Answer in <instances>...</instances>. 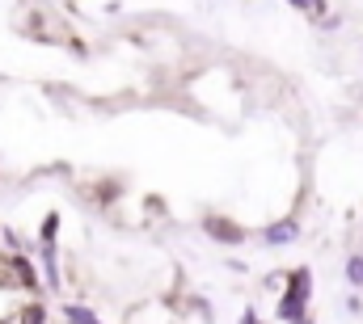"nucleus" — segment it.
Masks as SVG:
<instances>
[{
    "instance_id": "1",
    "label": "nucleus",
    "mask_w": 363,
    "mask_h": 324,
    "mask_svg": "<svg viewBox=\"0 0 363 324\" xmlns=\"http://www.w3.org/2000/svg\"><path fill=\"white\" fill-rule=\"evenodd\" d=\"M308 299H313V270L308 265H296L283 274V295L274 303V316L283 324H296L308 316Z\"/></svg>"
},
{
    "instance_id": "2",
    "label": "nucleus",
    "mask_w": 363,
    "mask_h": 324,
    "mask_svg": "<svg viewBox=\"0 0 363 324\" xmlns=\"http://www.w3.org/2000/svg\"><path fill=\"white\" fill-rule=\"evenodd\" d=\"M203 232H207L216 244H228V248H233V244H245V241H250V228H241L237 219H228V215H216V211H207V215H203Z\"/></svg>"
},
{
    "instance_id": "3",
    "label": "nucleus",
    "mask_w": 363,
    "mask_h": 324,
    "mask_svg": "<svg viewBox=\"0 0 363 324\" xmlns=\"http://www.w3.org/2000/svg\"><path fill=\"white\" fill-rule=\"evenodd\" d=\"M296 241H300V215L296 211L262 228V244H271V248H283V244H296Z\"/></svg>"
},
{
    "instance_id": "4",
    "label": "nucleus",
    "mask_w": 363,
    "mask_h": 324,
    "mask_svg": "<svg viewBox=\"0 0 363 324\" xmlns=\"http://www.w3.org/2000/svg\"><path fill=\"white\" fill-rule=\"evenodd\" d=\"M43 248V274H47V287L60 291V257H55V244H38Z\"/></svg>"
},
{
    "instance_id": "5",
    "label": "nucleus",
    "mask_w": 363,
    "mask_h": 324,
    "mask_svg": "<svg viewBox=\"0 0 363 324\" xmlns=\"http://www.w3.org/2000/svg\"><path fill=\"white\" fill-rule=\"evenodd\" d=\"M64 320L68 324H106L89 303H64Z\"/></svg>"
},
{
    "instance_id": "6",
    "label": "nucleus",
    "mask_w": 363,
    "mask_h": 324,
    "mask_svg": "<svg viewBox=\"0 0 363 324\" xmlns=\"http://www.w3.org/2000/svg\"><path fill=\"white\" fill-rule=\"evenodd\" d=\"M118 194H123V181H114V177H101V181L93 185V198H97V202H114Z\"/></svg>"
},
{
    "instance_id": "7",
    "label": "nucleus",
    "mask_w": 363,
    "mask_h": 324,
    "mask_svg": "<svg viewBox=\"0 0 363 324\" xmlns=\"http://www.w3.org/2000/svg\"><path fill=\"white\" fill-rule=\"evenodd\" d=\"M287 4H291L296 13H304L308 21H321V17H325V8H330L325 0H287Z\"/></svg>"
},
{
    "instance_id": "8",
    "label": "nucleus",
    "mask_w": 363,
    "mask_h": 324,
    "mask_svg": "<svg viewBox=\"0 0 363 324\" xmlns=\"http://www.w3.org/2000/svg\"><path fill=\"white\" fill-rule=\"evenodd\" d=\"M342 274H347V282H351L355 291H363V253H351V257H347Z\"/></svg>"
},
{
    "instance_id": "9",
    "label": "nucleus",
    "mask_w": 363,
    "mask_h": 324,
    "mask_svg": "<svg viewBox=\"0 0 363 324\" xmlns=\"http://www.w3.org/2000/svg\"><path fill=\"white\" fill-rule=\"evenodd\" d=\"M13 270H17V282H21V287H38V274H34V265H30L21 253H13Z\"/></svg>"
},
{
    "instance_id": "10",
    "label": "nucleus",
    "mask_w": 363,
    "mask_h": 324,
    "mask_svg": "<svg viewBox=\"0 0 363 324\" xmlns=\"http://www.w3.org/2000/svg\"><path fill=\"white\" fill-rule=\"evenodd\" d=\"M55 232H60V211H47V219L38 224V244H55Z\"/></svg>"
},
{
    "instance_id": "11",
    "label": "nucleus",
    "mask_w": 363,
    "mask_h": 324,
    "mask_svg": "<svg viewBox=\"0 0 363 324\" xmlns=\"http://www.w3.org/2000/svg\"><path fill=\"white\" fill-rule=\"evenodd\" d=\"M26 324H43V303H30L26 308Z\"/></svg>"
},
{
    "instance_id": "12",
    "label": "nucleus",
    "mask_w": 363,
    "mask_h": 324,
    "mask_svg": "<svg viewBox=\"0 0 363 324\" xmlns=\"http://www.w3.org/2000/svg\"><path fill=\"white\" fill-rule=\"evenodd\" d=\"M347 312H351V316H359V312H363V299H359V295H347Z\"/></svg>"
},
{
    "instance_id": "13",
    "label": "nucleus",
    "mask_w": 363,
    "mask_h": 324,
    "mask_svg": "<svg viewBox=\"0 0 363 324\" xmlns=\"http://www.w3.org/2000/svg\"><path fill=\"white\" fill-rule=\"evenodd\" d=\"M241 324H258V312H254V303H250V308L241 312Z\"/></svg>"
},
{
    "instance_id": "14",
    "label": "nucleus",
    "mask_w": 363,
    "mask_h": 324,
    "mask_svg": "<svg viewBox=\"0 0 363 324\" xmlns=\"http://www.w3.org/2000/svg\"><path fill=\"white\" fill-rule=\"evenodd\" d=\"M296 324H313V316H304V320H296Z\"/></svg>"
},
{
    "instance_id": "15",
    "label": "nucleus",
    "mask_w": 363,
    "mask_h": 324,
    "mask_svg": "<svg viewBox=\"0 0 363 324\" xmlns=\"http://www.w3.org/2000/svg\"><path fill=\"white\" fill-rule=\"evenodd\" d=\"M0 181H4V168H0Z\"/></svg>"
},
{
    "instance_id": "16",
    "label": "nucleus",
    "mask_w": 363,
    "mask_h": 324,
    "mask_svg": "<svg viewBox=\"0 0 363 324\" xmlns=\"http://www.w3.org/2000/svg\"><path fill=\"white\" fill-rule=\"evenodd\" d=\"M258 324H262V320H258Z\"/></svg>"
}]
</instances>
